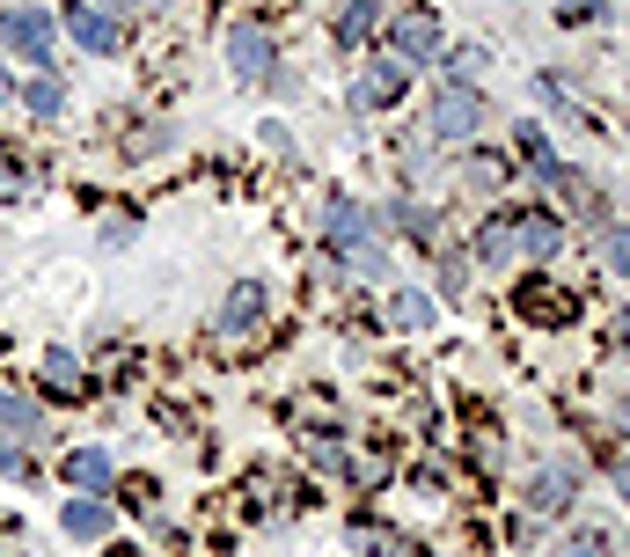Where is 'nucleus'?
Listing matches in <instances>:
<instances>
[{
	"instance_id": "nucleus-1",
	"label": "nucleus",
	"mask_w": 630,
	"mask_h": 557,
	"mask_svg": "<svg viewBox=\"0 0 630 557\" xmlns=\"http://www.w3.org/2000/svg\"><path fill=\"white\" fill-rule=\"evenodd\" d=\"M476 125H484V96L476 88H462V81L433 88V110H425V133L433 139H470Z\"/></svg>"
},
{
	"instance_id": "nucleus-2",
	"label": "nucleus",
	"mask_w": 630,
	"mask_h": 557,
	"mask_svg": "<svg viewBox=\"0 0 630 557\" xmlns=\"http://www.w3.org/2000/svg\"><path fill=\"white\" fill-rule=\"evenodd\" d=\"M0 45H8L22 67H52V16H45V8H8V16H0Z\"/></svg>"
},
{
	"instance_id": "nucleus-3",
	"label": "nucleus",
	"mask_w": 630,
	"mask_h": 557,
	"mask_svg": "<svg viewBox=\"0 0 630 557\" xmlns=\"http://www.w3.org/2000/svg\"><path fill=\"white\" fill-rule=\"evenodd\" d=\"M323 235H331L337 250H367V235H374V213L360 206V198H345V192H337L331 206H323Z\"/></svg>"
},
{
	"instance_id": "nucleus-4",
	"label": "nucleus",
	"mask_w": 630,
	"mask_h": 557,
	"mask_svg": "<svg viewBox=\"0 0 630 557\" xmlns=\"http://www.w3.org/2000/svg\"><path fill=\"white\" fill-rule=\"evenodd\" d=\"M388 45H396V59H403V67H425V59H440V22L411 8V16H396Z\"/></svg>"
},
{
	"instance_id": "nucleus-5",
	"label": "nucleus",
	"mask_w": 630,
	"mask_h": 557,
	"mask_svg": "<svg viewBox=\"0 0 630 557\" xmlns=\"http://www.w3.org/2000/svg\"><path fill=\"white\" fill-rule=\"evenodd\" d=\"M67 37L81 45L88 59H110V52H118V22H110L104 8H81V0L67 8Z\"/></svg>"
},
{
	"instance_id": "nucleus-6",
	"label": "nucleus",
	"mask_w": 630,
	"mask_h": 557,
	"mask_svg": "<svg viewBox=\"0 0 630 557\" xmlns=\"http://www.w3.org/2000/svg\"><path fill=\"white\" fill-rule=\"evenodd\" d=\"M228 59H235L243 81H257V74H272V37H264L257 22H235L228 30Z\"/></svg>"
},
{
	"instance_id": "nucleus-7",
	"label": "nucleus",
	"mask_w": 630,
	"mask_h": 557,
	"mask_svg": "<svg viewBox=\"0 0 630 557\" xmlns=\"http://www.w3.org/2000/svg\"><path fill=\"white\" fill-rule=\"evenodd\" d=\"M59 528H67L73 543H104V536H110V514H104V499L73 491V499H67V514H59Z\"/></svg>"
},
{
	"instance_id": "nucleus-8",
	"label": "nucleus",
	"mask_w": 630,
	"mask_h": 557,
	"mask_svg": "<svg viewBox=\"0 0 630 557\" xmlns=\"http://www.w3.org/2000/svg\"><path fill=\"white\" fill-rule=\"evenodd\" d=\"M249 323H264V286L257 278H243L228 294V309H220V338H249Z\"/></svg>"
},
{
	"instance_id": "nucleus-9",
	"label": "nucleus",
	"mask_w": 630,
	"mask_h": 557,
	"mask_svg": "<svg viewBox=\"0 0 630 557\" xmlns=\"http://www.w3.org/2000/svg\"><path fill=\"white\" fill-rule=\"evenodd\" d=\"M403 74H411L403 59H374V67H367V81H360V104H367V110L396 104V96H403Z\"/></svg>"
},
{
	"instance_id": "nucleus-10",
	"label": "nucleus",
	"mask_w": 630,
	"mask_h": 557,
	"mask_svg": "<svg viewBox=\"0 0 630 557\" xmlns=\"http://www.w3.org/2000/svg\"><path fill=\"white\" fill-rule=\"evenodd\" d=\"M67 485L96 499V491L110 485V455H104V448H81V455H67Z\"/></svg>"
},
{
	"instance_id": "nucleus-11",
	"label": "nucleus",
	"mask_w": 630,
	"mask_h": 557,
	"mask_svg": "<svg viewBox=\"0 0 630 557\" xmlns=\"http://www.w3.org/2000/svg\"><path fill=\"white\" fill-rule=\"evenodd\" d=\"M513 221H521V227H513V243H528L535 257H550V250H558V235H564L558 213H513Z\"/></svg>"
},
{
	"instance_id": "nucleus-12",
	"label": "nucleus",
	"mask_w": 630,
	"mask_h": 557,
	"mask_svg": "<svg viewBox=\"0 0 630 557\" xmlns=\"http://www.w3.org/2000/svg\"><path fill=\"white\" fill-rule=\"evenodd\" d=\"M572 491H579V477L564 470V462L535 477V506H543V514H564V506H572Z\"/></svg>"
},
{
	"instance_id": "nucleus-13",
	"label": "nucleus",
	"mask_w": 630,
	"mask_h": 557,
	"mask_svg": "<svg viewBox=\"0 0 630 557\" xmlns=\"http://www.w3.org/2000/svg\"><path fill=\"white\" fill-rule=\"evenodd\" d=\"M388 221H396V227H403V235H411L419 250H433V243H440V213H425V206H396Z\"/></svg>"
},
{
	"instance_id": "nucleus-14",
	"label": "nucleus",
	"mask_w": 630,
	"mask_h": 557,
	"mask_svg": "<svg viewBox=\"0 0 630 557\" xmlns=\"http://www.w3.org/2000/svg\"><path fill=\"white\" fill-rule=\"evenodd\" d=\"M22 104H30L37 118H59V110H67V96H59V81H52V74H37V81L22 88Z\"/></svg>"
},
{
	"instance_id": "nucleus-15",
	"label": "nucleus",
	"mask_w": 630,
	"mask_h": 557,
	"mask_svg": "<svg viewBox=\"0 0 630 557\" xmlns=\"http://www.w3.org/2000/svg\"><path fill=\"white\" fill-rule=\"evenodd\" d=\"M476 257H484V264H506V257H513V227H506V221H491L484 235H476Z\"/></svg>"
},
{
	"instance_id": "nucleus-16",
	"label": "nucleus",
	"mask_w": 630,
	"mask_h": 557,
	"mask_svg": "<svg viewBox=\"0 0 630 557\" xmlns=\"http://www.w3.org/2000/svg\"><path fill=\"white\" fill-rule=\"evenodd\" d=\"M45 382H52V389H73V382H81V360H73L67 345H52V352H45Z\"/></svg>"
},
{
	"instance_id": "nucleus-17",
	"label": "nucleus",
	"mask_w": 630,
	"mask_h": 557,
	"mask_svg": "<svg viewBox=\"0 0 630 557\" xmlns=\"http://www.w3.org/2000/svg\"><path fill=\"white\" fill-rule=\"evenodd\" d=\"M0 426H16V433H37L45 418H37V403H30V397H0Z\"/></svg>"
},
{
	"instance_id": "nucleus-18",
	"label": "nucleus",
	"mask_w": 630,
	"mask_h": 557,
	"mask_svg": "<svg viewBox=\"0 0 630 557\" xmlns=\"http://www.w3.org/2000/svg\"><path fill=\"white\" fill-rule=\"evenodd\" d=\"M367 30H374V0H352V8H345V22H337V37H345V45H360Z\"/></svg>"
},
{
	"instance_id": "nucleus-19",
	"label": "nucleus",
	"mask_w": 630,
	"mask_h": 557,
	"mask_svg": "<svg viewBox=\"0 0 630 557\" xmlns=\"http://www.w3.org/2000/svg\"><path fill=\"white\" fill-rule=\"evenodd\" d=\"M396 323L403 331H425V323H433V301L425 294H396Z\"/></svg>"
},
{
	"instance_id": "nucleus-20",
	"label": "nucleus",
	"mask_w": 630,
	"mask_h": 557,
	"mask_svg": "<svg viewBox=\"0 0 630 557\" xmlns=\"http://www.w3.org/2000/svg\"><path fill=\"white\" fill-rule=\"evenodd\" d=\"M601 257H609L616 272H630V221H623V227H609V235H601Z\"/></svg>"
},
{
	"instance_id": "nucleus-21",
	"label": "nucleus",
	"mask_w": 630,
	"mask_h": 557,
	"mask_svg": "<svg viewBox=\"0 0 630 557\" xmlns=\"http://www.w3.org/2000/svg\"><path fill=\"white\" fill-rule=\"evenodd\" d=\"M16 192H22V176H16V169H0V198H16Z\"/></svg>"
},
{
	"instance_id": "nucleus-22",
	"label": "nucleus",
	"mask_w": 630,
	"mask_h": 557,
	"mask_svg": "<svg viewBox=\"0 0 630 557\" xmlns=\"http://www.w3.org/2000/svg\"><path fill=\"white\" fill-rule=\"evenodd\" d=\"M616 338H623V352H630V315H616Z\"/></svg>"
},
{
	"instance_id": "nucleus-23",
	"label": "nucleus",
	"mask_w": 630,
	"mask_h": 557,
	"mask_svg": "<svg viewBox=\"0 0 630 557\" xmlns=\"http://www.w3.org/2000/svg\"><path fill=\"white\" fill-rule=\"evenodd\" d=\"M8 96H16V81H8V67H0V104H8Z\"/></svg>"
},
{
	"instance_id": "nucleus-24",
	"label": "nucleus",
	"mask_w": 630,
	"mask_h": 557,
	"mask_svg": "<svg viewBox=\"0 0 630 557\" xmlns=\"http://www.w3.org/2000/svg\"><path fill=\"white\" fill-rule=\"evenodd\" d=\"M616 477H623V491H630V455H623V462H616Z\"/></svg>"
},
{
	"instance_id": "nucleus-25",
	"label": "nucleus",
	"mask_w": 630,
	"mask_h": 557,
	"mask_svg": "<svg viewBox=\"0 0 630 557\" xmlns=\"http://www.w3.org/2000/svg\"><path fill=\"white\" fill-rule=\"evenodd\" d=\"M110 8H147V0H110Z\"/></svg>"
}]
</instances>
